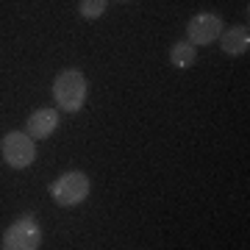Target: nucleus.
Wrapping results in <instances>:
<instances>
[{"mask_svg": "<svg viewBox=\"0 0 250 250\" xmlns=\"http://www.w3.org/2000/svg\"><path fill=\"white\" fill-rule=\"evenodd\" d=\"M53 100L59 111H67V114H75L86 106V98H89V81L81 70H62L53 78Z\"/></svg>", "mask_w": 250, "mask_h": 250, "instance_id": "1", "label": "nucleus"}, {"mask_svg": "<svg viewBox=\"0 0 250 250\" xmlns=\"http://www.w3.org/2000/svg\"><path fill=\"white\" fill-rule=\"evenodd\" d=\"M92 192V181L86 172L81 170H70L59 175V178L47 187V195L53 200L56 206H62V208H72V206H81Z\"/></svg>", "mask_w": 250, "mask_h": 250, "instance_id": "2", "label": "nucleus"}, {"mask_svg": "<svg viewBox=\"0 0 250 250\" xmlns=\"http://www.w3.org/2000/svg\"><path fill=\"white\" fill-rule=\"evenodd\" d=\"M42 245V225L34 214H22L3 231L0 248L3 250H36Z\"/></svg>", "mask_w": 250, "mask_h": 250, "instance_id": "3", "label": "nucleus"}, {"mask_svg": "<svg viewBox=\"0 0 250 250\" xmlns=\"http://www.w3.org/2000/svg\"><path fill=\"white\" fill-rule=\"evenodd\" d=\"M0 156L11 170H25L36 159V145L25 131H9L0 139Z\"/></svg>", "mask_w": 250, "mask_h": 250, "instance_id": "4", "label": "nucleus"}, {"mask_svg": "<svg viewBox=\"0 0 250 250\" xmlns=\"http://www.w3.org/2000/svg\"><path fill=\"white\" fill-rule=\"evenodd\" d=\"M220 34H223V20L217 14H211V11H200V14H195L187 22V42H192L195 47L217 42Z\"/></svg>", "mask_w": 250, "mask_h": 250, "instance_id": "5", "label": "nucleus"}, {"mask_svg": "<svg viewBox=\"0 0 250 250\" xmlns=\"http://www.w3.org/2000/svg\"><path fill=\"white\" fill-rule=\"evenodd\" d=\"M59 108H36L34 114L25 120V134L31 139H47V136L56 134V128H59Z\"/></svg>", "mask_w": 250, "mask_h": 250, "instance_id": "6", "label": "nucleus"}, {"mask_svg": "<svg viewBox=\"0 0 250 250\" xmlns=\"http://www.w3.org/2000/svg\"><path fill=\"white\" fill-rule=\"evenodd\" d=\"M217 42L228 56H245L250 50V28L248 25H231L217 36Z\"/></svg>", "mask_w": 250, "mask_h": 250, "instance_id": "7", "label": "nucleus"}, {"mask_svg": "<svg viewBox=\"0 0 250 250\" xmlns=\"http://www.w3.org/2000/svg\"><path fill=\"white\" fill-rule=\"evenodd\" d=\"M197 62V47L187 39H181L175 45H170V64L178 67V70H189L192 64Z\"/></svg>", "mask_w": 250, "mask_h": 250, "instance_id": "8", "label": "nucleus"}, {"mask_svg": "<svg viewBox=\"0 0 250 250\" xmlns=\"http://www.w3.org/2000/svg\"><path fill=\"white\" fill-rule=\"evenodd\" d=\"M106 6H108V0H81L78 14L83 20H98V17L106 14Z\"/></svg>", "mask_w": 250, "mask_h": 250, "instance_id": "9", "label": "nucleus"}, {"mask_svg": "<svg viewBox=\"0 0 250 250\" xmlns=\"http://www.w3.org/2000/svg\"><path fill=\"white\" fill-rule=\"evenodd\" d=\"M117 3H128V0H117Z\"/></svg>", "mask_w": 250, "mask_h": 250, "instance_id": "10", "label": "nucleus"}]
</instances>
